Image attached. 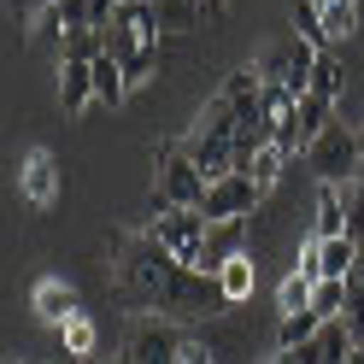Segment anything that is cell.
I'll list each match as a JSON object with an SVG mask.
<instances>
[{
	"instance_id": "obj_34",
	"label": "cell",
	"mask_w": 364,
	"mask_h": 364,
	"mask_svg": "<svg viewBox=\"0 0 364 364\" xmlns=\"http://www.w3.org/2000/svg\"><path fill=\"white\" fill-rule=\"evenodd\" d=\"M6 6H12V12H24V0H6Z\"/></svg>"
},
{
	"instance_id": "obj_36",
	"label": "cell",
	"mask_w": 364,
	"mask_h": 364,
	"mask_svg": "<svg viewBox=\"0 0 364 364\" xmlns=\"http://www.w3.org/2000/svg\"><path fill=\"white\" fill-rule=\"evenodd\" d=\"M112 364H129V358H112Z\"/></svg>"
},
{
	"instance_id": "obj_26",
	"label": "cell",
	"mask_w": 364,
	"mask_h": 364,
	"mask_svg": "<svg viewBox=\"0 0 364 364\" xmlns=\"http://www.w3.org/2000/svg\"><path fill=\"white\" fill-rule=\"evenodd\" d=\"M341 88H347V71H341V59H335V53H323V59H317V71H311V95L341 100Z\"/></svg>"
},
{
	"instance_id": "obj_10",
	"label": "cell",
	"mask_w": 364,
	"mask_h": 364,
	"mask_svg": "<svg viewBox=\"0 0 364 364\" xmlns=\"http://www.w3.org/2000/svg\"><path fill=\"white\" fill-rule=\"evenodd\" d=\"M335 124V100H323V95H306L294 100V135H288V159H300V153H311V141L323 135Z\"/></svg>"
},
{
	"instance_id": "obj_32",
	"label": "cell",
	"mask_w": 364,
	"mask_h": 364,
	"mask_svg": "<svg viewBox=\"0 0 364 364\" xmlns=\"http://www.w3.org/2000/svg\"><path fill=\"white\" fill-rule=\"evenodd\" d=\"M353 282L364 288V247H358V264H353Z\"/></svg>"
},
{
	"instance_id": "obj_30",
	"label": "cell",
	"mask_w": 364,
	"mask_h": 364,
	"mask_svg": "<svg viewBox=\"0 0 364 364\" xmlns=\"http://www.w3.org/2000/svg\"><path fill=\"white\" fill-rule=\"evenodd\" d=\"M206 6V18H230V0H200Z\"/></svg>"
},
{
	"instance_id": "obj_22",
	"label": "cell",
	"mask_w": 364,
	"mask_h": 364,
	"mask_svg": "<svg viewBox=\"0 0 364 364\" xmlns=\"http://www.w3.org/2000/svg\"><path fill=\"white\" fill-rule=\"evenodd\" d=\"M59 41H65L59 59H71V65H95V59H106V30H65Z\"/></svg>"
},
{
	"instance_id": "obj_18",
	"label": "cell",
	"mask_w": 364,
	"mask_h": 364,
	"mask_svg": "<svg viewBox=\"0 0 364 364\" xmlns=\"http://www.w3.org/2000/svg\"><path fill=\"white\" fill-rule=\"evenodd\" d=\"M153 12H159V30H171V36H188V30H200V18H206L200 0H153Z\"/></svg>"
},
{
	"instance_id": "obj_1",
	"label": "cell",
	"mask_w": 364,
	"mask_h": 364,
	"mask_svg": "<svg viewBox=\"0 0 364 364\" xmlns=\"http://www.w3.org/2000/svg\"><path fill=\"white\" fill-rule=\"evenodd\" d=\"M182 270H188V264H176L165 247H159L153 230H141V235H118V294H124L135 311L165 317L171 288H176Z\"/></svg>"
},
{
	"instance_id": "obj_29",
	"label": "cell",
	"mask_w": 364,
	"mask_h": 364,
	"mask_svg": "<svg viewBox=\"0 0 364 364\" xmlns=\"http://www.w3.org/2000/svg\"><path fill=\"white\" fill-rule=\"evenodd\" d=\"M176 364H218V347H212L206 335H188V347H182Z\"/></svg>"
},
{
	"instance_id": "obj_24",
	"label": "cell",
	"mask_w": 364,
	"mask_h": 364,
	"mask_svg": "<svg viewBox=\"0 0 364 364\" xmlns=\"http://www.w3.org/2000/svg\"><path fill=\"white\" fill-rule=\"evenodd\" d=\"M317 329H323V317H317V311H288L282 323H277V347L300 353V347H306V341H311Z\"/></svg>"
},
{
	"instance_id": "obj_35",
	"label": "cell",
	"mask_w": 364,
	"mask_h": 364,
	"mask_svg": "<svg viewBox=\"0 0 364 364\" xmlns=\"http://www.w3.org/2000/svg\"><path fill=\"white\" fill-rule=\"evenodd\" d=\"M358 182H364V159H358Z\"/></svg>"
},
{
	"instance_id": "obj_13",
	"label": "cell",
	"mask_w": 364,
	"mask_h": 364,
	"mask_svg": "<svg viewBox=\"0 0 364 364\" xmlns=\"http://www.w3.org/2000/svg\"><path fill=\"white\" fill-rule=\"evenodd\" d=\"M247 253V223H212L206 230V247H200V270L206 277H218L230 259H241Z\"/></svg>"
},
{
	"instance_id": "obj_33",
	"label": "cell",
	"mask_w": 364,
	"mask_h": 364,
	"mask_svg": "<svg viewBox=\"0 0 364 364\" xmlns=\"http://www.w3.org/2000/svg\"><path fill=\"white\" fill-rule=\"evenodd\" d=\"M347 364H364V347H358V353H353V358H347Z\"/></svg>"
},
{
	"instance_id": "obj_25",
	"label": "cell",
	"mask_w": 364,
	"mask_h": 364,
	"mask_svg": "<svg viewBox=\"0 0 364 364\" xmlns=\"http://www.w3.org/2000/svg\"><path fill=\"white\" fill-rule=\"evenodd\" d=\"M282 165H288V153H282L277 141H270V147H259L253 159H247V165H241V171H247V176H253V182H259V188L270 194V188H277V176H282Z\"/></svg>"
},
{
	"instance_id": "obj_23",
	"label": "cell",
	"mask_w": 364,
	"mask_h": 364,
	"mask_svg": "<svg viewBox=\"0 0 364 364\" xmlns=\"http://www.w3.org/2000/svg\"><path fill=\"white\" fill-rule=\"evenodd\" d=\"M311 294H317V277H306V270H288L282 288H277V311H311Z\"/></svg>"
},
{
	"instance_id": "obj_31",
	"label": "cell",
	"mask_w": 364,
	"mask_h": 364,
	"mask_svg": "<svg viewBox=\"0 0 364 364\" xmlns=\"http://www.w3.org/2000/svg\"><path fill=\"white\" fill-rule=\"evenodd\" d=\"M270 364H300V353H288V347H277V358Z\"/></svg>"
},
{
	"instance_id": "obj_11",
	"label": "cell",
	"mask_w": 364,
	"mask_h": 364,
	"mask_svg": "<svg viewBox=\"0 0 364 364\" xmlns=\"http://www.w3.org/2000/svg\"><path fill=\"white\" fill-rule=\"evenodd\" d=\"M18 194H24L36 212H48L53 200H59V165H53L48 147H36V153L24 159V171H18Z\"/></svg>"
},
{
	"instance_id": "obj_27",
	"label": "cell",
	"mask_w": 364,
	"mask_h": 364,
	"mask_svg": "<svg viewBox=\"0 0 364 364\" xmlns=\"http://www.w3.org/2000/svg\"><path fill=\"white\" fill-rule=\"evenodd\" d=\"M341 200H347V235L364 247V182H358V176L341 182Z\"/></svg>"
},
{
	"instance_id": "obj_17",
	"label": "cell",
	"mask_w": 364,
	"mask_h": 364,
	"mask_svg": "<svg viewBox=\"0 0 364 364\" xmlns=\"http://www.w3.org/2000/svg\"><path fill=\"white\" fill-rule=\"evenodd\" d=\"M311 235L317 241H335V235H347V200H341V188H317V223H311Z\"/></svg>"
},
{
	"instance_id": "obj_15",
	"label": "cell",
	"mask_w": 364,
	"mask_h": 364,
	"mask_svg": "<svg viewBox=\"0 0 364 364\" xmlns=\"http://www.w3.org/2000/svg\"><path fill=\"white\" fill-rule=\"evenodd\" d=\"M353 264H358V241H353V235L317 241V277H323V282H347Z\"/></svg>"
},
{
	"instance_id": "obj_4",
	"label": "cell",
	"mask_w": 364,
	"mask_h": 364,
	"mask_svg": "<svg viewBox=\"0 0 364 364\" xmlns=\"http://www.w3.org/2000/svg\"><path fill=\"white\" fill-rule=\"evenodd\" d=\"M294 30L311 48H341L358 36V0H294Z\"/></svg>"
},
{
	"instance_id": "obj_19",
	"label": "cell",
	"mask_w": 364,
	"mask_h": 364,
	"mask_svg": "<svg viewBox=\"0 0 364 364\" xmlns=\"http://www.w3.org/2000/svg\"><path fill=\"white\" fill-rule=\"evenodd\" d=\"M218 288H223V300L230 306H247L253 300V253H241V259H230L218 270Z\"/></svg>"
},
{
	"instance_id": "obj_16",
	"label": "cell",
	"mask_w": 364,
	"mask_h": 364,
	"mask_svg": "<svg viewBox=\"0 0 364 364\" xmlns=\"http://www.w3.org/2000/svg\"><path fill=\"white\" fill-rule=\"evenodd\" d=\"M88 100H95V65L59 59V106H65V112H82Z\"/></svg>"
},
{
	"instance_id": "obj_3",
	"label": "cell",
	"mask_w": 364,
	"mask_h": 364,
	"mask_svg": "<svg viewBox=\"0 0 364 364\" xmlns=\"http://www.w3.org/2000/svg\"><path fill=\"white\" fill-rule=\"evenodd\" d=\"M206 188H212L206 171H200L182 147H159V182H153V206L147 212H171V206H194L200 212Z\"/></svg>"
},
{
	"instance_id": "obj_8",
	"label": "cell",
	"mask_w": 364,
	"mask_h": 364,
	"mask_svg": "<svg viewBox=\"0 0 364 364\" xmlns=\"http://www.w3.org/2000/svg\"><path fill=\"white\" fill-rule=\"evenodd\" d=\"M259 200H264V188L247 171H230V176H218L212 188H206V200H200V218L206 223H247L259 212Z\"/></svg>"
},
{
	"instance_id": "obj_12",
	"label": "cell",
	"mask_w": 364,
	"mask_h": 364,
	"mask_svg": "<svg viewBox=\"0 0 364 364\" xmlns=\"http://www.w3.org/2000/svg\"><path fill=\"white\" fill-rule=\"evenodd\" d=\"M358 353V341H353V329L341 323V317H329L323 329H317L306 347H300V364H347Z\"/></svg>"
},
{
	"instance_id": "obj_9",
	"label": "cell",
	"mask_w": 364,
	"mask_h": 364,
	"mask_svg": "<svg viewBox=\"0 0 364 364\" xmlns=\"http://www.w3.org/2000/svg\"><path fill=\"white\" fill-rule=\"evenodd\" d=\"M182 347H188V335H182L171 317H135V329H129V364H176Z\"/></svg>"
},
{
	"instance_id": "obj_5",
	"label": "cell",
	"mask_w": 364,
	"mask_h": 364,
	"mask_svg": "<svg viewBox=\"0 0 364 364\" xmlns=\"http://www.w3.org/2000/svg\"><path fill=\"white\" fill-rule=\"evenodd\" d=\"M317 59H323V48H311V41L294 30V36H282L277 48H270L264 59H259V77L270 82V88H288L294 100L311 88V71H317Z\"/></svg>"
},
{
	"instance_id": "obj_2",
	"label": "cell",
	"mask_w": 364,
	"mask_h": 364,
	"mask_svg": "<svg viewBox=\"0 0 364 364\" xmlns=\"http://www.w3.org/2000/svg\"><path fill=\"white\" fill-rule=\"evenodd\" d=\"M159 36H165V30H159L153 0H118V12H112V24H106V53L124 65L129 88L147 82L153 59H159Z\"/></svg>"
},
{
	"instance_id": "obj_6",
	"label": "cell",
	"mask_w": 364,
	"mask_h": 364,
	"mask_svg": "<svg viewBox=\"0 0 364 364\" xmlns=\"http://www.w3.org/2000/svg\"><path fill=\"white\" fill-rule=\"evenodd\" d=\"M358 159H364V129H347V124H329L323 135L311 141V153H306V165L329 182V188H341V182H353L358 176Z\"/></svg>"
},
{
	"instance_id": "obj_14",
	"label": "cell",
	"mask_w": 364,
	"mask_h": 364,
	"mask_svg": "<svg viewBox=\"0 0 364 364\" xmlns=\"http://www.w3.org/2000/svg\"><path fill=\"white\" fill-rule=\"evenodd\" d=\"M30 306H36V317H41V323H71V317H77V294L71 288H65L59 277H41L36 282V294H30Z\"/></svg>"
},
{
	"instance_id": "obj_21",
	"label": "cell",
	"mask_w": 364,
	"mask_h": 364,
	"mask_svg": "<svg viewBox=\"0 0 364 364\" xmlns=\"http://www.w3.org/2000/svg\"><path fill=\"white\" fill-rule=\"evenodd\" d=\"M124 95H129V77H124V65L118 59H95V100L100 106H124Z\"/></svg>"
},
{
	"instance_id": "obj_28",
	"label": "cell",
	"mask_w": 364,
	"mask_h": 364,
	"mask_svg": "<svg viewBox=\"0 0 364 364\" xmlns=\"http://www.w3.org/2000/svg\"><path fill=\"white\" fill-rule=\"evenodd\" d=\"M311 311L323 317V323H329V317H341V311H347V282H317V294H311Z\"/></svg>"
},
{
	"instance_id": "obj_20",
	"label": "cell",
	"mask_w": 364,
	"mask_h": 364,
	"mask_svg": "<svg viewBox=\"0 0 364 364\" xmlns=\"http://www.w3.org/2000/svg\"><path fill=\"white\" fill-rule=\"evenodd\" d=\"M95 347H100L95 317H88V311H77L71 323H65V364H88V358H95Z\"/></svg>"
},
{
	"instance_id": "obj_7",
	"label": "cell",
	"mask_w": 364,
	"mask_h": 364,
	"mask_svg": "<svg viewBox=\"0 0 364 364\" xmlns=\"http://www.w3.org/2000/svg\"><path fill=\"white\" fill-rule=\"evenodd\" d=\"M147 230L159 235V247L176 259V264H188V270H200V247H206V230L212 223L200 218L194 206H171V212H153L147 218Z\"/></svg>"
}]
</instances>
